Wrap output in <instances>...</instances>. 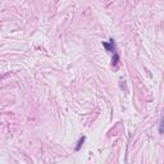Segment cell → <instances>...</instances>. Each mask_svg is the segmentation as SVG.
Returning a JSON list of instances; mask_svg holds the SVG:
<instances>
[{
  "label": "cell",
  "mask_w": 164,
  "mask_h": 164,
  "mask_svg": "<svg viewBox=\"0 0 164 164\" xmlns=\"http://www.w3.org/2000/svg\"><path fill=\"white\" fill-rule=\"evenodd\" d=\"M102 46L105 48V50L109 51V53H115V42L113 38H110L109 42H105V41H102Z\"/></svg>",
  "instance_id": "cell-1"
},
{
  "label": "cell",
  "mask_w": 164,
  "mask_h": 164,
  "mask_svg": "<svg viewBox=\"0 0 164 164\" xmlns=\"http://www.w3.org/2000/svg\"><path fill=\"white\" fill-rule=\"evenodd\" d=\"M85 141H86V137H85V136H82V137L78 140V142H77L76 147H74V151H79V150H81V147H82V145H83Z\"/></svg>",
  "instance_id": "cell-2"
},
{
  "label": "cell",
  "mask_w": 164,
  "mask_h": 164,
  "mask_svg": "<svg viewBox=\"0 0 164 164\" xmlns=\"http://www.w3.org/2000/svg\"><path fill=\"white\" fill-rule=\"evenodd\" d=\"M118 62H119V54L115 51V53H113V58H112V67H115L118 64Z\"/></svg>",
  "instance_id": "cell-3"
},
{
  "label": "cell",
  "mask_w": 164,
  "mask_h": 164,
  "mask_svg": "<svg viewBox=\"0 0 164 164\" xmlns=\"http://www.w3.org/2000/svg\"><path fill=\"white\" fill-rule=\"evenodd\" d=\"M159 133H160V135L164 133V115H161V118H160V123H159Z\"/></svg>",
  "instance_id": "cell-4"
}]
</instances>
